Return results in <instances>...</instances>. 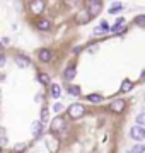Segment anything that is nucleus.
<instances>
[{"label":"nucleus","instance_id":"1","mask_svg":"<svg viewBox=\"0 0 145 153\" xmlns=\"http://www.w3.org/2000/svg\"><path fill=\"white\" fill-rule=\"evenodd\" d=\"M130 136H132V140H135L137 143H140V141H144L145 140V128L144 126H137L135 124L132 129H130Z\"/></svg>","mask_w":145,"mask_h":153},{"label":"nucleus","instance_id":"2","mask_svg":"<svg viewBox=\"0 0 145 153\" xmlns=\"http://www.w3.org/2000/svg\"><path fill=\"white\" fill-rule=\"evenodd\" d=\"M84 114H85V107L82 104H72L68 107V117H72V119H78Z\"/></svg>","mask_w":145,"mask_h":153},{"label":"nucleus","instance_id":"3","mask_svg":"<svg viewBox=\"0 0 145 153\" xmlns=\"http://www.w3.org/2000/svg\"><path fill=\"white\" fill-rule=\"evenodd\" d=\"M125 107H126V100H125V99H114L111 104H109V111H111V112H114V114L123 112V111H125Z\"/></svg>","mask_w":145,"mask_h":153},{"label":"nucleus","instance_id":"4","mask_svg":"<svg viewBox=\"0 0 145 153\" xmlns=\"http://www.w3.org/2000/svg\"><path fill=\"white\" fill-rule=\"evenodd\" d=\"M29 10L33 12L34 16H41V12L45 10V2L43 0H33L29 4Z\"/></svg>","mask_w":145,"mask_h":153},{"label":"nucleus","instance_id":"5","mask_svg":"<svg viewBox=\"0 0 145 153\" xmlns=\"http://www.w3.org/2000/svg\"><path fill=\"white\" fill-rule=\"evenodd\" d=\"M90 19H92V16H90L89 9H82L80 12H77V17H75L77 24H87Z\"/></svg>","mask_w":145,"mask_h":153},{"label":"nucleus","instance_id":"6","mask_svg":"<svg viewBox=\"0 0 145 153\" xmlns=\"http://www.w3.org/2000/svg\"><path fill=\"white\" fill-rule=\"evenodd\" d=\"M65 128V117L61 116H56L55 119L51 121V133H58Z\"/></svg>","mask_w":145,"mask_h":153},{"label":"nucleus","instance_id":"7","mask_svg":"<svg viewBox=\"0 0 145 153\" xmlns=\"http://www.w3.org/2000/svg\"><path fill=\"white\" fill-rule=\"evenodd\" d=\"M89 12H90V16L94 17V16H99V12L102 10V4H101L99 0H89Z\"/></svg>","mask_w":145,"mask_h":153},{"label":"nucleus","instance_id":"8","mask_svg":"<svg viewBox=\"0 0 145 153\" xmlns=\"http://www.w3.org/2000/svg\"><path fill=\"white\" fill-rule=\"evenodd\" d=\"M14 63H16L19 68H28V66L31 65V60L24 55H17V56H14Z\"/></svg>","mask_w":145,"mask_h":153},{"label":"nucleus","instance_id":"9","mask_svg":"<svg viewBox=\"0 0 145 153\" xmlns=\"http://www.w3.org/2000/svg\"><path fill=\"white\" fill-rule=\"evenodd\" d=\"M38 56H39V61H45V63H48V61H51V58H53V53H51V49H39L38 51Z\"/></svg>","mask_w":145,"mask_h":153},{"label":"nucleus","instance_id":"10","mask_svg":"<svg viewBox=\"0 0 145 153\" xmlns=\"http://www.w3.org/2000/svg\"><path fill=\"white\" fill-rule=\"evenodd\" d=\"M36 27H38L39 31H50V29H51V22L48 21V19H38Z\"/></svg>","mask_w":145,"mask_h":153},{"label":"nucleus","instance_id":"11","mask_svg":"<svg viewBox=\"0 0 145 153\" xmlns=\"http://www.w3.org/2000/svg\"><path fill=\"white\" fill-rule=\"evenodd\" d=\"M31 131H33V134H34L36 138L41 136V134H43V123H41V121H36V123H33Z\"/></svg>","mask_w":145,"mask_h":153},{"label":"nucleus","instance_id":"12","mask_svg":"<svg viewBox=\"0 0 145 153\" xmlns=\"http://www.w3.org/2000/svg\"><path fill=\"white\" fill-rule=\"evenodd\" d=\"M77 75V71H75V66L73 65H70V66H67V70H65V73H63V76L67 78L68 82L70 80H73V76Z\"/></svg>","mask_w":145,"mask_h":153},{"label":"nucleus","instance_id":"13","mask_svg":"<svg viewBox=\"0 0 145 153\" xmlns=\"http://www.w3.org/2000/svg\"><path fill=\"white\" fill-rule=\"evenodd\" d=\"M38 80H39V83H43V85H46V87H50L51 85L50 76L46 75V73H38Z\"/></svg>","mask_w":145,"mask_h":153},{"label":"nucleus","instance_id":"14","mask_svg":"<svg viewBox=\"0 0 145 153\" xmlns=\"http://www.w3.org/2000/svg\"><path fill=\"white\" fill-rule=\"evenodd\" d=\"M87 100L92 102V104H99L101 100H102V95H101V94H89V95H87Z\"/></svg>","mask_w":145,"mask_h":153},{"label":"nucleus","instance_id":"15","mask_svg":"<svg viewBox=\"0 0 145 153\" xmlns=\"http://www.w3.org/2000/svg\"><path fill=\"white\" fill-rule=\"evenodd\" d=\"M50 94H51V97L53 99H58L60 97V94H61V90H60V85H50Z\"/></svg>","mask_w":145,"mask_h":153},{"label":"nucleus","instance_id":"16","mask_svg":"<svg viewBox=\"0 0 145 153\" xmlns=\"http://www.w3.org/2000/svg\"><path fill=\"white\" fill-rule=\"evenodd\" d=\"M46 145H48V148H50V152H53V153L58 150V141H56V140H53V138L46 140Z\"/></svg>","mask_w":145,"mask_h":153},{"label":"nucleus","instance_id":"17","mask_svg":"<svg viewBox=\"0 0 145 153\" xmlns=\"http://www.w3.org/2000/svg\"><path fill=\"white\" fill-rule=\"evenodd\" d=\"M67 92L70 95H80V87L78 85H67Z\"/></svg>","mask_w":145,"mask_h":153},{"label":"nucleus","instance_id":"18","mask_svg":"<svg viewBox=\"0 0 145 153\" xmlns=\"http://www.w3.org/2000/svg\"><path fill=\"white\" fill-rule=\"evenodd\" d=\"M132 88H133V83H132V82L128 80V78H126V80H125V82L121 83V88H120V90H121V92L125 94V92H130Z\"/></svg>","mask_w":145,"mask_h":153},{"label":"nucleus","instance_id":"19","mask_svg":"<svg viewBox=\"0 0 145 153\" xmlns=\"http://www.w3.org/2000/svg\"><path fill=\"white\" fill-rule=\"evenodd\" d=\"M125 31H126L125 24H114L111 27V33H114V34H121V33H125Z\"/></svg>","mask_w":145,"mask_h":153},{"label":"nucleus","instance_id":"20","mask_svg":"<svg viewBox=\"0 0 145 153\" xmlns=\"http://www.w3.org/2000/svg\"><path fill=\"white\" fill-rule=\"evenodd\" d=\"M106 31H109L108 24H106V22H101V27H96V29H94V36H97V34H102V33H106Z\"/></svg>","mask_w":145,"mask_h":153},{"label":"nucleus","instance_id":"21","mask_svg":"<svg viewBox=\"0 0 145 153\" xmlns=\"http://www.w3.org/2000/svg\"><path fill=\"white\" fill-rule=\"evenodd\" d=\"M120 10H123V4H120V2H114V5L109 7V14H116Z\"/></svg>","mask_w":145,"mask_h":153},{"label":"nucleus","instance_id":"22","mask_svg":"<svg viewBox=\"0 0 145 153\" xmlns=\"http://www.w3.org/2000/svg\"><path fill=\"white\" fill-rule=\"evenodd\" d=\"M26 148H28L26 143H17V145H14V153H21V152H24Z\"/></svg>","mask_w":145,"mask_h":153},{"label":"nucleus","instance_id":"23","mask_svg":"<svg viewBox=\"0 0 145 153\" xmlns=\"http://www.w3.org/2000/svg\"><path fill=\"white\" fill-rule=\"evenodd\" d=\"M130 153H145V146L144 145H140V143H137V145L132 148V152Z\"/></svg>","mask_w":145,"mask_h":153},{"label":"nucleus","instance_id":"24","mask_svg":"<svg viewBox=\"0 0 145 153\" xmlns=\"http://www.w3.org/2000/svg\"><path fill=\"white\" fill-rule=\"evenodd\" d=\"M39 121H41V123L48 121V109H46V107H43V109H41V112H39Z\"/></svg>","mask_w":145,"mask_h":153},{"label":"nucleus","instance_id":"25","mask_svg":"<svg viewBox=\"0 0 145 153\" xmlns=\"http://www.w3.org/2000/svg\"><path fill=\"white\" fill-rule=\"evenodd\" d=\"M137 124L145 126V112H140V114L137 116Z\"/></svg>","mask_w":145,"mask_h":153},{"label":"nucleus","instance_id":"26","mask_svg":"<svg viewBox=\"0 0 145 153\" xmlns=\"http://www.w3.org/2000/svg\"><path fill=\"white\" fill-rule=\"evenodd\" d=\"M135 24H137V26H142V27H144V26H145V16H138V17H135Z\"/></svg>","mask_w":145,"mask_h":153},{"label":"nucleus","instance_id":"27","mask_svg":"<svg viewBox=\"0 0 145 153\" xmlns=\"http://www.w3.org/2000/svg\"><path fill=\"white\" fill-rule=\"evenodd\" d=\"M53 111H55V112H60V111H63V105H61V104H55V105H53Z\"/></svg>","mask_w":145,"mask_h":153},{"label":"nucleus","instance_id":"28","mask_svg":"<svg viewBox=\"0 0 145 153\" xmlns=\"http://www.w3.org/2000/svg\"><path fill=\"white\" fill-rule=\"evenodd\" d=\"M41 100H43V94H41V95L38 94V95H36V102H41Z\"/></svg>","mask_w":145,"mask_h":153},{"label":"nucleus","instance_id":"29","mask_svg":"<svg viewBox=\"0 0 145 153\" xmlns=\"http://www.w3.org/2000/svg\"><path fill=\"white\" fill-rule=\"evenodd\" d=\"M0 58H2V60H0V65L4 66V65H5V56L2 55V56H0Z\"/></svg>","mask_w":145,"mask_h":153},{"label":"nucleus","instance_id":"30","mask_svg":"<svg viewBox=\"0 0 145 153\" xmlns=\"http://www.w3.org/2000/svg\"><path fill=\"white\" fill-rule=\"evenodd\" d=\"M140 80H142V82H145V71L142 73V76H140Z\"/></svg>","mask_w":145,"mask_h":153},{"label":"nucleus","instance_id":"31","mask_svg":"<svg viewBox=\"0 0 145 153\" xmlns=\"http://www.w3.org/2000/svg\"><path fill=\"white\" fill-rule=\"evenodd\" d=\"M99 2H102V0H99Z\"/></svg>","mask_w":145,"mask_h":153}]
</instances>
